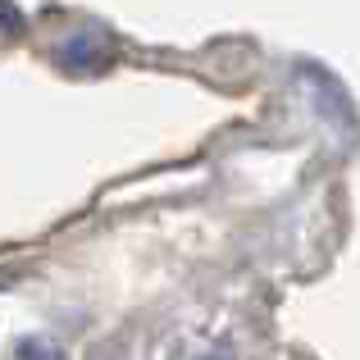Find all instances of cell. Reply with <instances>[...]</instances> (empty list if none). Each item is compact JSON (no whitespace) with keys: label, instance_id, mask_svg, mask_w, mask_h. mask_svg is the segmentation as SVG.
Returning a JSON list of instances; mask_svg holds the SVG:
<instances>
[{"label":"cell","instance_id":"obj_3","mask_svg":"<svg viewBox=\"0 0 360 360\" xmlns=\"http://www.w3.org/2000/svg\"><path fill=\"white\" fill-rule=\"evenodd\" d=\"M0 23H5V32H9V37H18L23 18H18V9H14V5H5V0H0Z\"/></svg>","mask_w":360,"mask_h":360},{"label":"cell","instance_id":"obj_1","mask_svg":"<svg viewBox=\"0 0 360 360\" xmlns=\"http://www.w3.org/2000/svg\"><path fill=\"white\" fill-rule=\"evenodd\" d=\"M60 64L73 73H96L110 64V41L101 32H73L69 41L60 46Z\"/></svg>","mask_w":360,"mask_h":360},{"label":"cell","instance_id":"obj_2","mask_svg":"<svg viewBox=\"0 0 360 360\" xmlns=\"http://www.w3.org/2000/svg\"><path fill=\"white\" fill-rule=\"evenodd\" d=\"M18 360H69V356H64L46 333H32V338L18 342Z\"/></svg>","mask_w":360,"mask_h":360}]
</instances>
